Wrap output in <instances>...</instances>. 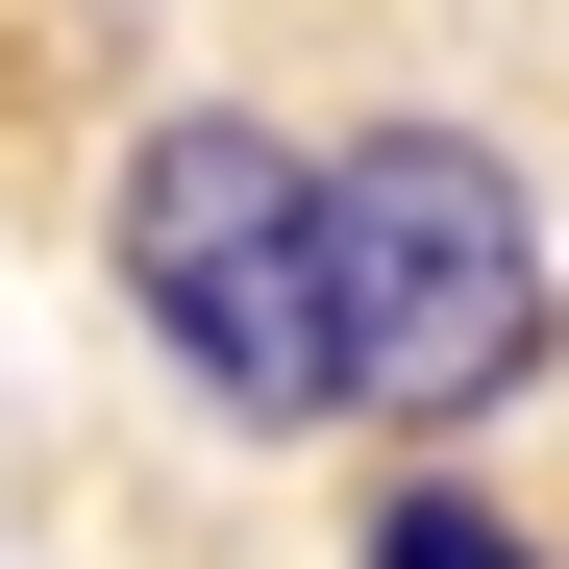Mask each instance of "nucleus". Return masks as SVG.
Returning <instances> with one entry per match:
<instances>
[{
    "label": "nucleus",
    "instance_id": "obj_3",
    "mask_svg": "<svg viewBox=\"0 0 569 569\" xmlns=\"http://www.w3.org/2000/svg\"><path fill=\"white\" fill-rule=\"evenodd\" d=\"M371 569H545L496 496H446V470H421V496H371Z\"/></svg>",
    "mask_w": 569,
    "mask_h": 569
},
{
    "label": "nucleus",
    "instance_id": "obj_2",
    "mask_svg": "<svg viewBox=\"0 0 569 569\" xmlns=\"http://www.w3.org/2000/svg\"><path fill=\"white\" fill-rule=\"evenodd\" d=\"M124 298H149V347L199 371L223 421H347V347H322V149H272L248 100H173L124 149Z\"/></svg>",
    "mask_w": 569,
    "mask_h": 569
},
{
    "label": "nucleus",
    "instance_id": "obj_1",
    "mask_svg": "<svg viewBox=\"0 0 569 569\" xmlns=\"http://www.w3.org/2000/svg\"><path fill=\"white\" fill-rule=\"evenodd\" d=\"M322 347H347V421H496V397H545L569 272H545L520 149H470V124L322 149Z\"/></svg>",
    "mask_w": 569,
    "mask_h": 569
}]
</instances>
